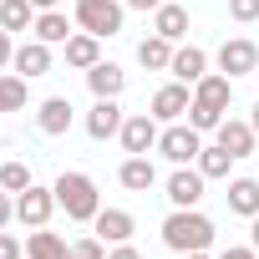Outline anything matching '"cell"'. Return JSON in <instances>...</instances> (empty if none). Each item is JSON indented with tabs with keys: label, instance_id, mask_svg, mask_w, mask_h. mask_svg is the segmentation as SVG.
Segmentation results:
<instances>
[{
	"label": "cell",
	"instance_id": "6da1fadb",
	"mask_svg": "<svg viewBox=\"0 0 259 259\" xmlns=\"http://www.w3.org/2000/svg\"><path fill=\"white\" fill-rule=\"evenodd\" d=\"M163 244L173 254H198V249L213 244V219L198 213V208H173L163 219Z\"/></svg>",
	"mask_w": 259,
	"mask_h": 259
},
{
	"label": "cell",
	"instance_id": "7a4b0ae2",
	"mask_svg": "<svg viewBox=\"0 0 259 259\" xmlns=\"http://www.w3.org/2000/svg\"><path fill=\"white\" fill-rule=\"evenodd\" d=\"M56 203H61L66 219H76V224H92V219L102 213L97 183H92L87 173H61V178H56Z\"/></svg>",
	"mask_w": 259,
	"mask_h": 259
},
{
	"label": "cell",
	"instance_id": "3957f363",
	"mask_svg": "<svg viewBox=\"0 0 259 259\" xmlns=\"http://www.w3.org/2000/svg\"><path fill=\"white\" fill-rule=\"evenodd\" d=\"M158 153H163L173 168H188V163H198V153H203V133H198V127L168 122L163 133H158Z\"/></svg>",
	"mask_w": 259,
	"mask_h": 259
},
{
	"label": "cell",
	"instance_id": "277c9868",
	"mask_svg": "<svg viewBox=\"0 0 259 259\" xmlns=\"http://www.w3.org/2000/svg\"><path fill=\"white\" fill-rule=\"evenodd\" d=\"M76 26L107 41V36L122 31V6L117 0H76Z\"/></svg>",
	"mask_w": 259,
	"mask_h": 259
},
{
	"label": "cell",
	"instance_id": "5b68a950",
	"mask_svg": "<svg viewBox=\"0 0 259 259\" xmlns=\"http://www.w3.org/2000/svg\"><path fill=\"white\" fill-rule=\"evenodd\" d=\"M219 71H224V76H249V71H259V46H254L249 36H229V41L219 46Z\"/></svg>",
	"mask_w": 259,
	"mask_h": 259
},
{
	"label": "cell",
	"instance_id": "8992f818",
	"mask_svg": "<svg viewBox=\"0 0 259 259\" xmlns=\"http://www.w3.org/2000/svg\"><path fill=\"white\" fill-rule=\"evenodd\" d=\"M117 138H122L127 158H138V153H153V148H158V117H153V112H138V117H127Z\"/></svg>",
	"mask_w": 259,
	"mask_h": 259
},
{
	"label": "cell",
	"instance_id": "52a82bcc",
	"mask_svg": "<svg viewBox=\"0 0 259 259\" xmlns=\"http://www.w3.org/2000/svg\"><path fill=\"white\" fill-rule=\"evenodd\" d=\"M51 208H56V188L31 183L26 193H16V219H21V224H31V229H41V224L51 219Z\"/></svg>",
	"mask_w": 259,
	"mask_h": 259
},
{
	"label": "cell",
	"instance_id": "ba28073f",
	"mask_svg": "<svg viewBox=\"0 0 259 259\" xmlns=\"http://www.w3.org/2000/svg\"><path fill=\"white\" fill-rule=\"evenodd\" d=\"M122 107H117V97H97V107L87 112V138H97V143H107V138H117L122 133Z\"/></svg>",
	"mask_w": 259,
	"mask_h": 259
},
{
	"label": "cell",
	"instance_id": "9c48e42d",
	"mask_svg": "<svg viewBox=\"0 0 259 259\" xmlns=\"http://www.w3.org/2000/svg\"><path fill=\"white\" fill-rule=\"evenodd\" d=\"M188 107H193L188 81H168V87L153 92V117H158V122H178V117H188Z\"/></svg>",
	"mask_w": 259,
	"mask_h": 259
},
{
	"label": "cell",
	"instance_id": "30bf717a",
	"mask_svg": "<svg viewBox=\"0 0 259 259\" xmlns=\"http://www.w3.org/2000/svg\"><path fill=\"white\" fill-rule=\"evenodd\" d=\"M203 183H208V178H203L198 168H178V173L168 178V203H173V208H198V203H203Z\"/></svg>",
	"mask_w": 259,
	"mask_h": 259
},
{
	"label": "cell",
	"instance_id": "8fae6325",
	"mask_svg": "<svg viewBox=\"0 0 259 259\" xmlns=\"http://www.w3.org/2000/svg\"><path fill=\"white\" fill-rule=\"evenodd\" d=\"M254 143H259L254 122H239V117H224V122H219V148H229L234 158H249Z\"/></svg>",
	"mask_w": 259,
	"mask_h": 259
},
{
	"label": "cell",
	"instance_id": "7c38bea8",
	"mask_svg": "<svg viewBox=\"0 0 259 259\" xmlns=\"http://www.w3.org/2000/svg\"><path fill=\"white\" fill-rule=\"evenodd\" d=\"M11 66H16L26 81H31V76H46V71H51V46H46V41H21L16 56H11Z\"/></svg>",
	"mask_w": 259,
	"mask_h": 259
},
{
	"label": "cell",
	"instance_id": "4fadbf2b",
	"mask_svg": "<svg viewBox=\"0 0 259 259\" xmlns=\"http://www.w3.org/2000/svg\"><path fill=\"white\" fill-rule=\"evenodd\" d=\"M36 127H41L46 138L71 133V102H66V97H46V102L36 107Z\"/></svg>",
	"mask_w": 259,
	"mask_h": 259
},
{
	"label": "cell",
	"instance_id": "5bb4252c",
	"mask_svg": "<svg viewBox=\"0 0 259 259\" xmlns=\"http://www.w3.org/2000/svg\"><path fill=\"white\" fill-rule=\"evenodd\" d=\"M92 224H97V239H102V244H127V239H133V229H138L127 208H102Z\"/></svg>",
	"mask_w": 259,
	"mask_h": 259
},
{
	"label": "cell",
	"instance_id": "9a60e30c",
	"mask_svg": "<svg viewBox=\"0 0 259 259\" xmlns=\"http://www.w3.org/2000/svg\"><path fill=\"white\" fill-rule=\"evenodd\" d=\"M102 61V36H92V31H76L71 41H66V66H76V71H92Z\"/></svg>",
	"mask_w": 259,
	"mask_h": 259
},
{
	"label": "cell",
	"instance_id": "2e32d148",
	"mask_svg": "<svg viewBox=\"0 0 259 259\" xmlns=\"http://www.w3.org/2000/svg\"><path fill=\"white\" fill-rule=\"evenodd\" d=\"M87 87H92V97H122L127 71H122L117 61H97V66L87 71Z\"/></svg>",
	"mask_w": 259,
	"mask_h": 259
},
{
	"label": "cell",
	"instance_id": "e0dca14e",
	"mask_svg": "<svg viewBox=\"0 0 259 259\" xmlns=\"http://www.w3.org/2000/svg\"><path fill=\"white\" fill-rule=\"evenodd\" d=\"M117 178H122V188L148 193V188L158 183V168H153V158H148V153H138V158H127V163L117 168Z\"/></svg>",
	"mask_w": 259,
	"mask_h": 259
},
{
	"label": "cell",
	"instance_id": "ac0fdd59",
	"mask_svg": "<svg viewBox=\"0 0 259 259\" xmlns=\"http://www.w3.org/2000/svg\"><path fill=\"white\" fill-rule=\"evenodd\" d=\"M31 31H36V41H46V46H66V41L76 36V31H71V21H66L61 11H41Z\"/></svg>",
	"mask_w": 259,
	"mask_h": 259
},
{
	"label": "cell",
	"instance_id": "d6986e66",
	"mask_svg": "<svg viewBox=\"0 0 259 259\" xmlns=\"http://www.w3.org/2000/svg\"><path fill=\"white\" fill-rule=\"evenodd\" d=\"M168 71H173L178 81H203V76H208V56H203L198 46H178V51H173V66H168Z\"/></svg>",
	"mask_w": 259,
	"mask_h": 259
},
{
	"label": "cell",
	"instance_id": "ffe728a7",
	"mask_svg": "<svg viewBox=\"0 0 259 259\" xmlns=\"http://www.w3.org/2000/svg\"><path fill=\"white\" fill-rule=\"evenodd\" d=\"M173 51H178V46H173L168 36H158V31H153V36L138 46V61H143L148 71H168V66H173Z\"/></svg>",
	"mask_w": 259,
	"mask_h": 259
},
{
	"label": "cell",
	"instance_id": "44dd1931",
	"mask_svg": "<svg viewBox=\"0 0 259 259\" xmlns=\"http://www.w3.org/2000/svg\"><path fill=\"white\" fill-rule=\"evenodd\" d=\"M229 97H234L229 76H203V81H193V102H203V107H213V112H229Z\"/></svg>",
	"mask_w": 259,
	"mask_h": 259
},
{
	"label": "cell",
	"instance_id": "7402d4cb",
	"mask_svg": "<svg viewBox=\"0 0 259 259\" xmlns=\"http://www.w3.org/2000/svg\"><path fill=\"white\" fill-rule=\"evenodd\" d=\"M36 6L31 0H0V31H31L36 26Z\"/></svg>",
	"mask_w": 259,
	"mask_h": 259
},
{
	"label": "cell",
	"instance_id": "603a6c76",
	"mask_svg": "<svg viewBox=\"0 0 259 259\" xmlns=\"http://www.w3.org/2000/svg\"><path fill=\"white\" fill-rule=\"evenodd\" d=\"M153 31H158V36H168V41H183V36H188V11H183V6H168V0H163Z\"/></svg>",
	"mask_w": 259,
	"mask_h": 259
},
{
	"label": "cell",
	"instance_id": "cb8c5ba5",
	"mask_svg": "<svg viewBox=\"0 0 259 259\" xmlns=\"http://www.w3.org/2000/svg\"><path fill=\"white\" fill-rule=\"evenodd\" d=\"M229 208L244 213V219H254V213H259V183H254V178H234V183H229Z\"/></svg>",
	"mask_w": 259,
	"mask_h": 259
},
{
	"label": "cell",
	"instance_id": "d4e9b609",
	"mask_svg": "<svg viewBox=\"0 0 259 259\" xmlns=\"http://www.w3.org/2000/svg\"><path fill=\"white\" fill-rule=\"evenodd\" d=\"M66 249H71V244H66L61 234H46V224L26 239V254H31V259H66Z\"/></svg>",
	"mask_w": 259,
	"mask_h": 259
},
{
	"label": "cell",
	"instance_id": "484cf974",
	"mask_svg": "<svg viewBox=\"0 0 259 259\" xmlns=\"http://www.w3.org/2000/svg\"><path fill=\"white\" fill-rule=\"evenodd\" d=\"M229 163H239V158H234L229 148H219V143L198 153V173H203V178H229Z\"/></svg>",
	"mask_w": 259,
	"mask_h": 259
},
{
	"label": "cell",
	"instance_id": "4316f807",
	"mask_svg": "<svg viewBox=\"0 0 259 259\" xmlns=\"http://www.w3.org/2000/svg\"><path fill=\"white\" fill-rule=\"evenodd\" d=\"M26 107V76H0V112Z\"/></svg>",
	"mask_w": 259,
	"mask_h": 259
},
{
	"label": "cell",
	"instance_id": "83f0119b",
	"mask_svg": "<svg viewBox=\"0 0 259 259\" xmlns=\"http://www.w3.org/2000/svg\"><path fill=\"white\" fill-rule=\"evenodd\" d=\"M0 188H6V193H26V188H31V168L16 163V158L0 163Z\"/></svg>",
	"mask_w": 259,
	"mask_h": 259
},
{
	"label": "cell",
	"instance_id": "f1b7e54d",
	"mask_svg": "<svg viewBox=\"0 0 259 259\" xmlns=\"http://www.w3.org/2000/svg\"><path fill=\"white\" fill-rule=\"evenodd\" d=\"M219 122H224V112H213V107H203V102L188 107V127H198V133H219Z\"/></svg>",
	"mask_w": 259,
	"mask_h": 259
},
{
	"label": "cell",
	"instance_id": "f546056e",
	"mask_svg": "<svg viewBox=\"0 0 259 259\" xmlns=\"http://www.w3.org/2000/svg\"><path fill=\"white\" fill-rule=\"evenodd\" d=\"M66 259H107V244H102V239H76V244L66 249Z\"/></svg>",
	"mask_w": 259,
	"mask_h": 259
},
{
	"label": "cell",
	"instance_id": "4dcf8cb0",
	"mask_svg": "<svg viewBox=\"0 0 259 259\" xmlns=\"http://www.w3.org/2000/svg\"><path fill=\"white\" fill-rule=\"evenodd\" d=\"M229 16H234L239 26H254V21H259V0H229Z\"/></svg>",
	"mask_w": 259,
	"mask_h": 259
},
{
	"label": "cell",
	"instance_id": "1f68e13d",
	"mask_svg": "<svg viewBox=\"0 0 259 259\" xmlns=\"http://www.w3.org/2000/svg\"><path fill=\"white\" fill-rule=\"evenodd\" d=\"M0 259H21V239L16 234H0Z\"/></svg>",
	"mask_w": 259,
	"mask_h": 259
},
{
	"label": "cell",
	"instance_id": "d6a6232c",
	"mask_svg": "<svg viewBox=\"0 0 259 259\" xmlns=\"http://www.w3.org/2000/svg\"><path fill=\"white\" fill-rule=\"evenodd\" d=\"M11 219H16V203H11V193H6V188H0V229H6Z\"/></svg>",
	"mask_w": 259,
	"mask_h": 259
},
{
	"label": "cell",
	"instance_id": "836d02e7",
	"mask_svg": "<svg viewBox=\"0 0 259 259\" xmlns=\"http://www.w3.org/2000/svg\"><path fill=\"white\" fill-rule=\"evenodd\" d=\"M11 56H16V46H11V31H0V66H11Z\"/></svg>",
	"mask_w": 259,
	"mask_h": 259
},
{
	"label": "cell",
	"instance_id": "e575fe53",
	"mask_svg": "<svg viewBox=\"0 0 259 259\" xmlns=\"http://www.w3.org/2000/svg\"><path fill=\"white\" fill-rule=\"evenodd\" d=\"M107 259H143V254H138L133 244H112V254H107Z\"/></svg>",
	"mask_w": 259,
	"mask_h": 259
},
{
	"label": "cell",
	"instance_id": "d590c367",
	"mask_svg": "<svg viewBox=\"0 0 259 259\" xmlns=\"http://www.w3.org/2000/svg\"><path fill=\"white\" fill-rule=\"evenodd\" d=\"M219 259H254V249H224Z\"/></svg>",
	"mask_w": 259,
	"mask_h": 259
},
{
	"label": "cell",
	"instance_id": "8d00e7d4",
	"mask_svg": "<svg viewBox=\"0 0 259 259\" xmlns=\"http://www.w3.org/2000/svg\"><path fill=\"white\" fill-rule=\"evenodd\" d=\"M127 6H133V11H158L163 0H127Z\"/></svg>",
	"mask_w": 259,
	"mask_h": 259
},
{
	"label": "cell",
	"instance_id": "74e56055",
	"mask_svg": "<svg viewBox=\"0 0 259 259\" xmlns=\"http://www.w3.org/2000/svg\"><path fill=\"white\" fill-rule=\"evenodd\" d=\"M31 6H36V11H56V6H61V0H31Z\"/></svg>",
	"mask_w": 259,
	"mask_h": 259
},
{
	"label": "cell",
	"instance_id": "f35d334b",
	"mask_svg": "<svg viewBox=\"0 0 259 259\" xmlns=\"http://www.w3.org/2000/svg\"><path fill=\"white\" fill-rule=\"evenodd\" d=\"M249 234H254V249H259V213H254V224H249Z\"/></svg>",
	"mask_w": 259,
	"mask_h": 259
},
{
	"label": "cell",
	"instance_id": "ab89813d",
	"mask_svg": "<svg viewBox=\"0 0 259 259\" xmlns=\"http://www.w3.org/2000/svg\"><path fill=\"white\" fill-rule=\"evenodd\" d=\"M249 122H254V133H259V102H254V117H249Z\"/></svg>",
	"mask_w": 259,
	"mask_h": 259
},
{
	"label": "cell",
	"instance_id": "60d3db41",
	"mask_svg": "<svg viewBox=\"0 0 259 259\" xmlns=\"http://www.w3.org/2000/svg\"><path fill=\"white\" fill-rule=\"evenodd\" d=\"M183 259H208V254H203V249H198V254H183Z\"/></svg>",
	"mask_w": 259,
	"mask_h": 259
}]
</instances>
